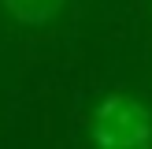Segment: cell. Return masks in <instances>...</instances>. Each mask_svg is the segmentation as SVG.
Returning a JSON list of instances; mask_svg holds the SVG:
<instances>
[{"label": "cell", "mask_w": 152, "mask_h": 149, "mask_svg": "<svg viewBox=\"0 0 152 149\" xmlns=\"http://www.w3.org/2000/svg\"><path fill=\"white\" fill-rule=\"evenodd\" d=\"M4 11L11 15L19 26H30V30H41L63 11L67 0H0Z\"/></svg>", "instance_id": "2"}, {"label": "cell", "mask_w": 152, "mask_h": 149, "mask_svg": "<svg viewBox=\"0 0 152 149\" xmlns=\"http://www.w3.org/2000/svg\"><path fill=\"white\" fill-rule=\"evenodd\" d=\"M89 138L108 149H148L152 108L134 93H108L89 116Z\"/></svg>", "instance_id": "1"}]
</instances>
